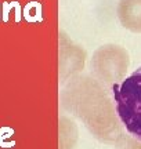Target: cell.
Returning <instances> with one entry per match:
<instances>
[{
  "mask_svg": "<svg viewBox=\"0 0 141 149\" xmlns=\"http://www.w3.org/2000/svg\"><path fill=\"white\" fill-rule=\"evenodd\" d=\"M115 109L126 131L141 141V66L122 83L112 86Z\"/></svg>",
  "mask_w": 141,
  "mask_h": 149,
  "instance_id": "1",
  "label": "cell"
},
{
  "mask_svg": "<svg viewBox=\"0 0 141 149\" xmlns=\"http://www.w3.org/2000/svg\"><path fill=\"white\" fill-rule=\"evenodd\" d=\"M118 15L126 29L141 33V0H120Z\"/></svg>",
  "mask_w": 141,
  "mask_h": 149,
  "instance_id": "2",
  "label": "cell"
},
{
  "mask_svg": "<svg viewBox=\"0 0 141 149\" xmlns=\"http://www.w3.org/2000/svg\"><path fill=\"white\" fill-rule=\"evenodd\" d=\"M133 149H141V141H137L136 144L133 145Z\"/></svg>",
  "mask_w": 141,
  "mask_h": 149,
  "instance_id": "3",
  "label": "cell"
}]
</instances>
